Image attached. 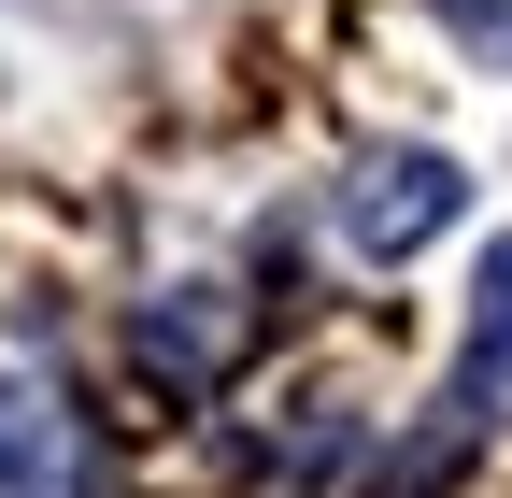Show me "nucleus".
Returning <instances> with one entry per match:
<instances>
[{"instance_id":"1","label":"nucleus","mask_w":512,"mask_h":498,"mask_svg":"<svg viewBox=\"0 0 512 498\" xmlns=\"http://www.w3.org/2000/svg\"><path fill=\"white\" fill-rule=\"evenodd\" d=\"M456 214H470V171L427 157V143H384V157L342 171V242L356 257H413V242H441Z\"/></svg>"},{"instance_id":"2","label":"nucleus","mask_w":512,"mask_h":498,"mask_svg":"<svg viewBox=\"0 0 512 498\" xmlns=\"http://www.w3.org/2000/svg\"><path fill=\"white\" fill-rule=\"evenodd\" d=\"M100 456H86V427L57 385H0V498H86Z\"/></svg>"},{"instance_id":"3","label":"nucleus","mask_w":512,"mask_h":498,"mask_svg":"<svg viewBox=\"0 0 512 498\" xmlns=\"http://www.w3.org/2000/svg\"><path fill=\"white\" fill-rule=\"evenodd\" d=\"M228 342H242V299H214V285H185V299H143V314H128V356H143L171 399H200L214 370H228Z\"/></svg>"},{"instance_id":"4","label":"nucleus","mask_w":512,"mask_h":498,"mask_svg":"<svg viewBox=\"0 0 512 498\" xmlns=\"http://www.w3.org/2000/svg\"><path fill=\"white\" fill-rule=\"evenodd\" d=\"M512 413V242L470 285V356H456V427H498Z\"/></svg>"}]
</instances>
